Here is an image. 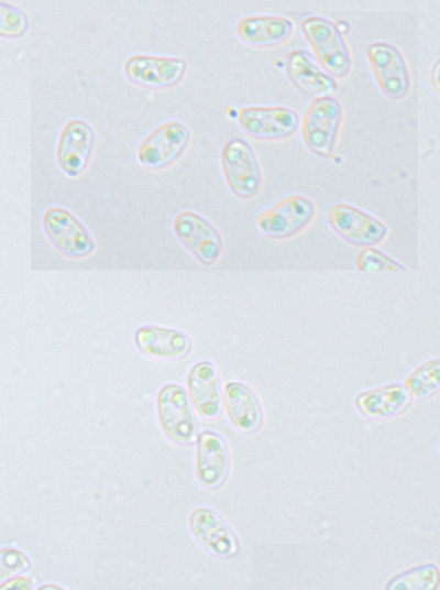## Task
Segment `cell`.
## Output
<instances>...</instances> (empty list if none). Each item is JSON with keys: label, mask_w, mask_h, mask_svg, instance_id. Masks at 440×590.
Instances as JSON below:
<instances>
[{"label": "cell", "mask_w": 440, "mask_h": 590, "mask_svg": "<svg viewBox=\"0 0 440 590\" xmlns=\"http://www.w3.org/2000/svg\"><path fill=\"white\" fill-rule=\"evenodd\" d=\"M299 28L320 67L333 78H343L352 69L349 46L334 23L321 15L304 18Z\"/></svg>", "instance_id": "1"}, {"label": "cell", "mask_w": 440, "mask_h": 590, "mask_svg": "<svg viewBox=\"0 0 440 590\" xmlns=\"http://www.w3.org/2000/svg\"><path fill=\"white\" fill-rule=\"evenodd\" d=\"M342 118V106L336 97L312 98L299 123L306 148L318 156L329 157L334 151Z\"/></svg>", "instance_id": "2"}, {"label": "cell", "mask_w": 440, "mask_h": 590, "mask_svg": "<svg viewBox=\"0 0 440 590\" xmlns=\"http://www.w3.org/2000/svg\"><path fill=\"white\" fill-rule=\"evenodd\" d=\"M317 214L315 201L302 194H289L261 210L257 229L273 240H286L305 230Z\"/></svg>", "instance_id": "3"}, {"label": "cell", "mask_w": 440, "mask_h": 590, "mask_svg": "<svg viewBox=\"0 0 440 590\" xmlns=\"http://www.w3.org/2000/svg\"><path fill=\"white\" fill-rule=\"evenodd\" d=\"M220 162L230 190L241 199H251L261 190L262 170L251 144L240 136L229 138L222 145Z\"/></svg>", "instance_id": "4"}, {"label": "cell", "mask_w": 440, "mask_h": 590, "mask_svg": "<svg viewBox=\"0 0 440 590\" xmlns=\"http://www.w3.org/2000/svg\"><path fill=\"white\" fill-rule=\"evenodd\" d=\"M365 54L382 94L392 100L406 98L410 92L413 80L400 50L389 42L374 41L366 46Z\"/></svg>", "instance_id": "5"}, {"label": "cell", "mask_w": 440, "mask_h": 590, "mask_svg": "<svg viewBox=\"0 0 440 590\" xmlns=\"http://www.w3.org/2000/svg\"><path fill=\"white\" fill-rule=\"evenodd\" d=\"M326 218L341 239L355 247H375L388 236V228L383 221L348 203L331 204Z\"/></svg>", "instance_id": "6"}, {"label": "cell", "mask_w": 440, "mask_h": 590, "mask_svg": "<svg viewBox=\"0 0 440 590\" xmlns=\"http://www.w3.org/2000/svg\"><path fill=\"white\" fill-rule=\"evenodd\" d=\"M190 142L188 127L179 120H168L153 129L140 143L136 157L150 170H162L176 162Z\"/></svg>", "instance_id": "7"}, {"label": "cell", "mask_w": 440, "mask_h": 590, "mask_svg": "<svg viewBox=\"0 0 440 590\" xmlns=\"http://www.w3.org/2000/svg\"><path fill=\"white\" fill-rule=\"evenodd\" d=\"M43 229L52 244L72 259L90 256L96 243L88 229L69 210L52 206L42 217Z\"/></svg>", "instance_id": "8"}, {"label": "cell", "mask_w": 440, "mask_h": 590, "mask_svg": "<svg viewBox=\"0 0 440 590\" xmlns=\"http://www.w3.org/2000/svg\"><path fill=\"white\" fill-rule=\"evenodd\" d=\"M241 130L261 141H279L299 129V114L286 106H244L237 117Z\"/></svg>", "instance_id": "9"}, {"label": "cell", "mask_w": 440, "mask_h": 590, "mask_svg": "<svg viewBox=\"0 0 440 590\" xmlns=\"http://www.w3.org/2000/svg\"><path fill=\"white\" fill-rule=\"evenodd\" d=\"M173 230L179 241L204 265L216 264L223 251V240L218 229L201 215L179 211L173 220Z\"/></svg>", "instance_id": "10"}, {"label": "cell", "mask_w": 440, "mask_h": 590, "mask_svg": "<svg viewBox=\"0 0 440 590\" xmlns=\"http://www.w3.org/2000/svg\"><path fill=\"white\" fill-rule=\"evenodd\" d=\"M157 414L165 434L188 445L196 440L198 424L185 390L175 383L164 385L157 394Z\"/></svg>", "instance_id": "11"}, {"label": "cell", "mask_w": 440, "mask_h": 590, "mask_svg": "<svg viewBox=\"0 0 440 590\" xmlns=\"http://www.w3.org/2000/svg\"><path fill=\"white\" fill-rule=\"evenodd\" d=\"M186 62L176 56L135 54L124 62L125 77L133 84L151 89H168L185 76Z\"/></svg>", "instance_id": "12"}, {"label": "cell", "mask_w": 440, "mask_h": 590, "mask_svg": "<svg viewBox=\"0 0 440 590\" xmlns=\"http://www.w3.org/2000/svg\"><path fill=\"white\" fill-rule=\"evenodd\" d=\"M95 142L92 128L81 119L69 120L62 129L56 160L61 171L76 178L86 170Z\"/></svg>", "instance_id": "13"}, {"label": "cell", "mask_w": 440, "mask_h": 590, "mask_svg": "<svg viewBox=\"0 0 440 590\" xmlns=\"http://www.w3.org/2000/svg\"><path fill=\"white\" fill-rule=\"evenodd\" d=\"M189 526L199 544L215 556L230 558L239 554V538L211 509L205 506L195 509L189 516Z\"/></svg>", "instance_id": "14"}, {"label": "cell", "mask_w": 440, "mask_h": 590, "mask_svg": "<svg viewBox=\"0 0 440 590\" xmlns=\"http://www.w3.org/2000/svg\"><path fill=\"white\" fill-rule=\"evenodd\" d=\"M238 39L253 47H276L293 35L292 19L282 15H248L239 19L234 26Z\"/></svg>", "instance_id": "15"}, {"label": "cell", "mask_w": 440, "mask_h": 590, "mask_svg": "<svg viewBox=\"0 0 440 590\" xmlns=\"http://www.w3.org/2000/svg\"><path fill=\"white\" fill-rule=\"evenodd\" d=\"M230 455L223 437L212 430L200 433L197 442L196 474L199 483L208 489H217L227 479Z\"/></svg>", "instance_id": "16"}, {"label": "cell", "mask_w": 440, "mask_h": 590, "mask_svg": "<svg viewBox=\"0 0 440 590\" xmlns=\"http://www.w3.org/2000/svg\"><path fill=\"white\" fill-rule=\"evenodd\" d=\"M284 65L292 83L308 96H332L338 89L336 78L318 66L304 50L288 51L284 56Z\"/></svg>", "instance_id": "17"}, {"label": "cell", "mask_w": 440, "mask_h": 590, "mask_svg": "<svg viewBox=\"0 0 440 590\" xmlns=\"http://www.w3.org/2000/svg\"><path fill=\"white\" fill-rule=\"evenodd\" d=\"M187 387L191 403L201 417L212 419L220 414V379L211 361L201 360L193 365L187 376Z\"/></svg>", "instance_id": "18"}, {"label": "cell", "mask_w": 440, "mask_h": 590, "mask_svg": "<svg viewBox=\"0 0 440 590\" xmlns=\"http://www.w3.org/2000/svg\"><path fill=\"white\" fill-rule=\"evenodd\" d=\"M413 402L406 386L391 383L359 393L354 405L360 414L373 419H384L404 413Z\"/></svg>", "instance_id": "19"}, {"label": "cell", "mask_w": 440, "mask_h": 590, "mask_svg": "<svg viewBox=\"0 0 440 590\" xmlns=\"http://www.w3.org/2000/svg\"><path fill=\"white\" fill-rule=\"evenodd\" d=\"M134 341L143 353L166 360L183 359L191 349V341L185 332L155 325L138 328Z\"/></svg>", "instance_id": "20"}, {"label": "cell", "mask_w": 440, "mask_h": 590, "mask_svg": "<svg viewBox=\"0 0 440 590\" xmlns=\"http://www.w3.org/2000/svg\"><path fill=\"white\" fill-rule=\"evenodd\" d=\"M223 402L228 417L240 431L251 434L262 424V407L255 392L244 382L229 381L224 385Z\"/></svg>", "instance_id": "21"}, {"label": "cell", "mask_w": 440, "mask_h": 590, "mask_svg": "<svg viewBox=\"0 0 440 590\" xmlns=\"http://www.w3.org/2000/svg\"><path fill=\"white\" fill-rule=\"evenodd\" d=\"M439 584V569L433 562L411 567L386 583L388 590H433Z\"/></svg>", "instance_id": "22"}, {"label": "cell", "mask_w": 440, "mask_h": 590, "mask_svg": "<svg viewBox=\"0 0 440 590\" xmlns=\"http://www.w3.org/2000/svg\"><path fill=\"white\" fill-rule=\"evenodd\" d=\"M404 385L415 400H425L436 394L440 386V360L432 358L419 364L407 376Z\"/></svg>", "instance_id": "23"}, {"label": "cell", "mask_w": 440, "mask_h": 590, "mask_svg": "<svg viewBox=\"0 0 440 590\" xmlns=\"http://www.w3.org/2000/svg\"><path fill=\"white\" fill-rule=\"evenodd\" d=\"M355 267L362 272H404L406 266L383 251L367 247L362 248L355 258Z\"/></svg>", "instance_id": "24"}, {"label": "cell", "mask_w": 440, "mask_h": 590, "mask_svg": "<svg viewBox=\"0 0 440 590\" xmlns=\"http://www.w3.org/2000/svg\"><path fill=\"white\" fill-rule=\"evenodd\" d=\"M29 19L24 11L9 3L0 2V37L16 39L26 33Z\"/></svg>", "instance_id": "25"}, {"label": "cell", "mask_w": 440, "mask_h": 590, "mask_svg": "<svg viewBox=\"0 0 440 590\" xmlns=\"http://www.w3.org/2000/svg\"><path fill=\"white\" fill-rule=\"evenodd\" d=\"M30 567L28 557L13 548L0 549V582Z\"/></svg>", "instance_id": "26"}, {"label": "cell", "mask_w": 440, "mask_h": 590, "mask_svg": "<svg viewBox=\"0 0 440 590\" xmlns=\"http://www.w3.org/2000/svg\"><path fill=\"white\" fill-rule=\"evenodd\" d=\"M32 586V581L26 577H16L6 583H3L0 589H20V590H26L30 589Z\"/></svg>", "instance_id": "27"}, {"label": "cell", "mask_w": 440, "mask_h": 590, "mask_svg": "<svg viewBox=\"0 0 440 590\" xmlns=\"http://www.w3.org/2000/svg\"><path fill=\"white\" fill-rule=\"evenodd\" d=\"M430 80L436 92H439V61H436L430 72Z\"/></svg>", "instance_id": "28"}]
</instances>
